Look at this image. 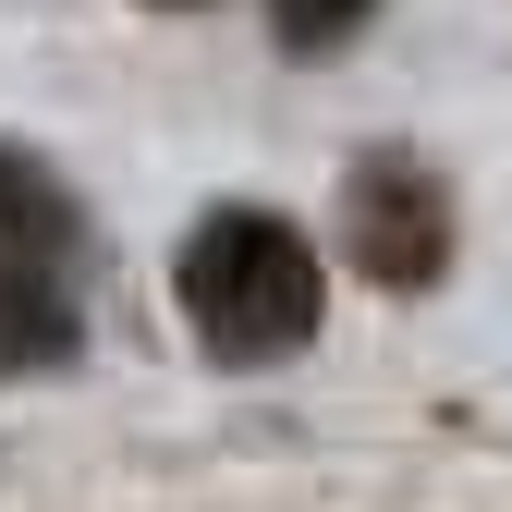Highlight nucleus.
Returning <instances> with one entry per match:
<instances>
[{"label":"nucleus","instance_id":"obj_6","mask_svg":"<svg viewBox=\"0 0 512 512\" xmlns=\"http://www.w3.org/2000/svg\"><path fill=\"white\" fill-rule=\"evenodd\" d=\"M159 13H196V0H159Z\"/></svg>","mask_w":512,"mask_h":512},{"label":"nucleus","instance_id":"obj_4","mask_svg":"<svg viewBox=\"0 0 512 512\" xmlns=\"http://www.w3.org/2000/svg\"><path fill=\"white\" fill-rule=\"evenodd\" d=\"M61 342H74V317H61L49 269H0V378H25V366H49Z\"/></svg>","mask_w":512,"mask_h":512},{"label":"nucleus","instance_id":"obj_3","mask_svg":"<svg viewBox=\"0 0 512 512\" xmlns=\"http://www.w3.org/2000/svg\"><path fill=\"white\" fill-rule=\"evenodd\" d=\"M74 232V208H61V183L25 159V147H0V269H49V244Z\"/></svg>","mask_w":512,"mask_h":512},{"label":"nucleus","instance_id":"obj_2","mask_svg":"<svg viewBox=\"0 0 512 512\" xmlns=\"http://www.w3.org/2000/svg\"><path fill=\"white\" fill-rule=\"evenodd\" d=\"M342 256L378 293H427L452 269V196H439V171L403 159V147H366L342 171Z\"/></svg>","mask_w":512,"mask_h":512},{"label":"nucleus","instance_id":"obj_1","mask_svg":"<svg viewBox=\"0 0 512 512\" xmlns=\"http://www.w3.org/2000/svg\"><path fill=\"white\" fill-rule=\"evenodd\" d=\"M171 293H183V330L208 354H232V366H269V354H293L317 330V256L269 208H208L183 232Z\"/></svg>","mask_w":512,"mask_h":512},{"label":"nucleus","instance_id":"obj_5","mask_svg":"<svg viewBox=\"0 0 512 512\" xmlns=\"http://www.w3.org/2000/svg\"><path fill=\"white\" fill-rule=\"evenodd\" d=\"M378 13V0H269V25H281V49H342L354 25Z\"/></svg>","mask_w":512,"mask_h":512}]
</instances>
